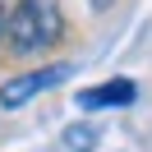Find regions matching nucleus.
Wrapping results in <instances>:
<instances>
[{
	"instance_id": "nucleus-5",
	"label": "nucleus",
	"mask_w": 152,
	"mask_h": 152,
	"mask_svg": "<svg viewBox=\"0 0 152 152\" xmlns=\"http://www.w3.org/2000/svg\"><path fill=\"white\" fill-rule=\"evenodd\" d=\"M0 37H5V14H0Z\"/></svg>"
},
{
	"instance_id": "nucleus-2",
	"label": "nucleus",
	"mask_w": 152,
	"mask_h": 152,
	"mask_svg": "<svg viewBox=\"0 0 152 152\" xmlns=\"http://www.w3.org/2000/svg\"><path fill=\"white\" fill-rule=\"evenodd\" d=\"M74 74V65H46V69H28V74H14V78H5L0 83V106L5 111H19V106H28L32 97H42L46 88H56V83H65V78Z\"/></svg>"
},
{
	"instance_id": "nucleus-1",
	"label": "nucleus",
	"mask_w": 152,
	"mask_h": 152,
	"mask_svg": "<svg viewBox=\"0 0 152 152\" xmlns=\"http://www.w3.org/2000/svg\"><path fill=\"white\" fill-rule=\"evenodd\" d=\"M60 10L56 0H19L14 5V14L5 19V37L14 42V51L19 56H32V51L51 46V42L60 37Z\"/></svg>"
},
{
	"instance_id": "nucleus-4",
	"label": "nucleus",
	"mask_w": 152,
	"mask_h": 152,
	"mask_svg": "<svg viewBox=\"0 0 152 152\" xmlns=\"http://www.w3.org/2000/svg\"><path fill=\"white\" fill-rule=\"evenodd\" d=\"M65 148L69 152H92L97 148V129L92 124H69L65 129Z\"/></svg>"
},
{
	"instance_id": "nucleus-3",
	"label": "nucleus",
	"mask_w": 152,
	"mask_h": 152,
	"mask_svg": "<svg viewBox=\"0 0 152 152\" xmlns=\"http://www.w3.org/2000/svg\"><path fill=\"white\" fill-rule=\"evenodd\" d=\"M83 115H97V111H120V106H134L138 102V83L134 78H106V83H92L74 97Z\"/></svg>"
}]
</instances>
